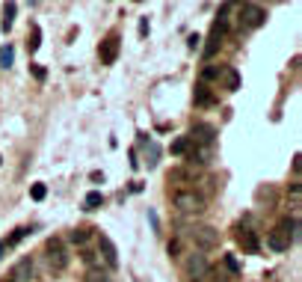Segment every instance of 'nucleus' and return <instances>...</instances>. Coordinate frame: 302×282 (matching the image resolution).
Instances as JSON below:
<instances>
[{
    "label": "nucleus",
    "instance_id": "7ed1b4c3",
    "mask_svg": "<svg viewBox=\"0 0 302 282\" xmlns=\"http://www.w3.org/2000/svg\"><path fill=\"white\" fill-rule=\"evenodd\" d=\"M45 259H48V267L53 270V273L66 270L68 252H66V247H63V241H59V238H48V244H45Z\"/></svg>",
    "mask_w": 302,
    "mask_h": 282
},
{
    "label": "nucleus",
    "instance_id": "2f4dec72",
    "mask_svg": "<svg viewBox=\"0 0 302 282\" xmlns=\"http://www.w3.org/2000/svg\"><path fill=\"white\" fill-rule=\"evenodd\" d=\"M0 160H3V158H0Z\"/></svg>",
    "mask_w": 302,
    "mask_h": 282
},
{
    "label": "nucleus",
    "instance_id": "6ab92c4d",
    "mask_svg": "<svg viewBox=\"0 0 302 282\" xmlns=\"http://www.w3.org/2000/svg\"><path fill=\"white\" fill-rule=\"evenodd\" d=\"M193 149V143L187 140V137H178V140L172 143V155H187Z\"/></svg>",
    "mask_w": 302,
    "mask_h": 282
},
{
    "label": "nucleus",
    "instance_id": "1a4fd4ad",
    "mask_svg": "<svg viewBox=\"0 0 302 282\" xmlns=\"http://www.w3.org/2000/svg\"><path fill=\"white\" fill-rule=\"evenodd\" d=\"M234 241L246 249V252H258V249H261V244H258V235H255L252 229H246V226H237V229H234Z\"/></svg>",
    "mask_w": 302,
    "mask_h": 282
},
{
    "label": "nucleus",
    "instance_id": "423d86ee",
    "mask_svg": "<svg viewBox=\"0 0 302 282\" xmlns=\"http://www.w3.org/2000/svg\"><path fill=\"white\" fill-rule=\"evenodd\" d=\"M264 18H267V12H264L258 3H246V6L240 9V27L255 30V27H261V24H264Z\"/></svg>",
    "mask_w": 302,
    "mask_h": 282
},
{
    "label": "nucleus",
    "instance_id": "bb28decb",
    "mask_svg": "<svg viewBox=\"0 0 302 282\" xmlns=\"http://www.w3.org/2000/svg\"><path fill=\"white\" fill-rule=\"evenodd\" d=\"M33 74H36V80H45L48 77V71L42 69V66H33Z\"/></svg>",
    "mask_w": 302,
    "mask_h": 282
},
{
    "label": "nucleus",
    "instance_id": "4be33fe9",
    "mask_svg": "<svg viewBox=\"0 0 302 282\" xmlns=\"http://www.w3.org/2000/svg\"><path fill=\"white\" fill-rule=\"evenodd\" d=\"M30 196H33L36 202H42V199L48 196V187H45V184H33V187H30Z\"/></svg>",
    "mask_w": 302,
    "mask_h": 282
},
{
    "label": "nucleus",
    "instance_id": "f3484780",
    "mask_svg": "<svg viewBox=\"0 0 302 282\" xmlns=\"http://www.w3.org/2000/svg\"><path fill=\"white\" fill-rule=\"evenodd\" d=\"M12 63H15V48H12V45H3V48H0V66L9 69Z\"/></svg>",
    "mask_w": 302,
    "mask_h": 282
},
{
    "label": "nucleus",
    "instance_id": "2eb2a0df",
    "mask_svg": "<svg viewBox=\"0 0 302 282\" xmlns=\"http://www.w3.org/2000/svg\"><path fill=\"white\" fill-rule=\"evenodd\" d=\"M15 3H6V6H3V21H0V24H3V33H9V30H12V24H15Z\"/></svg>",
    "mask_w": 302,
    "mask_h": 282
},
{
    "label": "nucleus",
    "instance_id": "f8f14e48",
    "mask_svg": "<svg viewBox=\"0 0 302 282\" xmlns=\"http://www.w3.org/2000/svg\"><path fill=\"white\" fill-rule=\"evenodd\" d=\"M98 247H101V252H104V262H107L110 267H116L118 252H116V247H113V241H110L107 235H98Z\"/></svg>",
    "mask_w": 302,
    "mask_h": 282
},
{
    "label": "nucleus",
    "instance_id": "393cba45",
    "mask_svg": "<svg viewBox=\"0 0 302 282\" xmlns=\"http://www.w3.org/2000/svg\"><path fill=\"white\" fill-rule=\"evenodd\" d=\"M39 39H42V30H39V27H33V42H30V51H36V48H39Z\"/></svg>",
    "mask_w": 302,
    "mask_h": 282
},
{
    "label": "nucleus",
    "instance_id": "9b49d317",
    "mask_svg": "<svg viewBox=\"0 0 302 282\" xmlns=\"http://www.w3.org/2000/svg\"><path fill=\"white\" fill-rule=\"evenodd\" d=\"M214 137H217V131H214L210 125H193V131H190V137H187V140H190V143H204V146H210V143H214Z\"/></svg>",
    "mask_w": 302,
    "mask_h": 282
},
{
    "label": "nucleus",
    "instance_id": "f03ea898",
    "mask_svg": "<svg viewBox=\"0 0 302 282\" xmlns=\"http://www.w3.org/2000/svg\"><path fill=\"white\" fill-rule=\"evenodd\" d=\"M172 205L181 214H201L204 211V196L196 190H175L172 193Z\"/></svg>",
    "mask_w": 302,
    "mask_h": 282
},
{
    "label": "nucleus",
    "instance_id": "f257e3e1",
    "mask_svg": "<svg viewBox=\"0 0 302 282\" xmlns=\"http://www.w3.org/2000/svg\"><path fill=\"white\" fill-rule=\"evenodd\" d=\"M296 229H299V223L296 220H290V217H285L276 229L267 235V244L269 249H276V252H285V249H290V244L296 241Z\"/></svg>",
    "mask_w": 302,
    "mask_h": 282
},
{
    "label": "nucleus",
    "instance_id": "c756f323",
    "mask_svg": "<svg viewBox=\"0 0 302 282\" xmlns=\"http://www.w3.org/2000/svg\"><path fill=\"white\" fill-rule=\"evenodd\" d=\"M214 282H228V276H225V273H219V270H217V273H214Z\"/></svg>",
    "mask_w": 302,
    "mask_h": 282
},
{
    "label": "nucleus",
    "instance_id": "5701e85b",
    "mask_svg": "<svg viewBox=\"0 0 302 282\" xmlns=\"http://www.w3.org/2000/svg\"><path fill=\"white\" fill-rule=\"evenodd\" d=\"M80 259H83V262H86V265H89V267H101V259H98V256H95V252H83Z\"/></svg>",
    "mask_w": 302,
    "mask_h": 282
},
{
    "label": "nucleus",
    "instance_id": "a211bd4d",
    "mask_svg": "<svg viewBox=\"0 0 302 282\" xmlns=\"http://www.w3.org/2000/svg\"><path fill=\"white\" fill-rule=\"evenodd\" d=\"M83 205L89 208V211H95V208H101V205H104V196H101V190H92V193H86Z\"/></svg>",
    "mask_w": 302,
    "mask_h": 282
},
{
    "label": "nucleus",
    "instance_id": "0eeeda50",
    "mask_svg": "<svg viewBox=\"0 0 302 282\" xmlns=\"http://www.w3.org/2000/svg\"><path fill=\"white\" fill-rule=\"evenodd\" d=\"M118 51H122V39H118L116 33H113V36H107V39L101 42V48H98L101 63H104V66H113V63L118 60Z\"/></svg>",
    "mask_w": 302,
    "mask_h": 282
},
{
    "label": "nucleus",
    "instance_id": "b1692460",
    "mask_svg": "<svg viewBox=\"0 0 302 282\" xmlns=\"http://www.w3.org/2000/svg\"><path fill=\"white\" fill-rule=\"evenodd\" d=\"M222 262H225V267H228V270H231V273H240V262H237L234 256H225V259H222Z\"/></svg>",
    "mask_w": 302,
    "mask_h": 282
},
{
    "label": "nucleus",
    "instance_id": "9d476101",
    "mask_svg": "<svg viewBox=\"0 0 302 282\" xmlns=\"http://www.w3.org/2000/svg\"><path fill=\"white\" fill-rule=\"evenodd\" d=\"M33 270H36V265H33V259L27 256V259H21V262L12 267V276H9V279L12 282H30L33 279Z\"/></svg>",
    "mask_w": 302,
    "mask_h": 282
},
{
    "label": "nucleus",
    "instance_id": "20e7f679",
    "mask_svg": "<svg viewBox=\"0 0 302 282\" xmlns=\"http://www.w3.org/2000/svg\"><path fill=\"white\" fill-rule=\"evenodd\" d=\"M228 30V6H222V18L214 21V27H210V36H207V45H204V57L210 60L214 53L219 51V45H222V36Z\"/></svg>",
    "mask_w": 302,
    "mask_h": 282
},
{
    "label": "nucleus",
    "instance_id": "dca6fc26",
    "mask_svg": "<svg viewBox=\"0 0 302 282\" xmlns=\"http://www.w3.org/2000/svg\"><path fill=\"white\" fill-rule=\"evenodd\" d=\"M27 235H30V229H27V226H21V229H15L9 238H6V241H3V247H15V244H21Z\"/></svg>",
    "mask_w": 302,
    "mask_h": 282
},
{
    "label": "nucleus",
    "instance_id": "7c9ffc66",
    "mask_svg": "<svg viewBox=\"0 0 302 282\" xmlns=\"http://www.w3.org/2000/svg\"><path fill=\"white\" fill-rule=\"evenodd\" d=\"M3 252H6V247H3V241H0V259H3Z\"/></svg>",
    "mask_w": 302,
    "mask_h": 282
},
{
    "label": "nucleus",
    "instance_id": "39448f33",
    "mask_svg": "<svg viewBox=\"0 0 302 282\" xmlns=\"http://www.w3.org/2000/svg\"><path fill=\"white\" fill-rule=\"evenodd\" d=\"M190 241L199 249H214L219 244V232L210 229V226H193L190 229Z\"/></svg>",
    "mask_w": 302,
    "mask_h": 282
},
{
    "label": "nucleus",
    "instance_id": "6e6552de",
    "mask_svg": "<svg viewBox=\"0 0 302 282\" xmlns=\"http://www.w3.org/2000/svg\"><path fill=\"white\" fill-rule=\"evenodd\" d=\"M184 270H187V276H193V279H201V276H207L210 273V267H207V259L204 256H187V262H184Z\"/></svg>",
    "mask_w": 302,
    "mask_h": 282
},
{
    "label": "nucleus",
    "instance_id": "4468645a",
    "mask_svg": "<svg viewBox=\"0 0 302 282\" xmlns=\"http://www.w3.org/2000/svg\"><path fill=\"white\" fill-rule=\"evenodd\" d=\"M83 282H113V279H110V273L104 267H89L83 273Z\"/></svg>",
    "mask_w": 302,
    "mask_h": 282
},
{
    "label": "nucleus",
    "instance_id": "ddd939ff",
    "mask_svg": "<svg viewBox=\"0 0 302 282\" xmlns=\"http://www.w3.org/2000/svg\"><path fill=\"white\" fill-rule=\"evenodd\" d=\"M193 101H196L199 107H210V104H217V95L207 89V83H199L196 92H193Z\"/></svg>",
    "mask_w": 302,
    "mask_h": 282
},
{
    "label": "nucleus",
    "instance_id": "aec40b11",
    "mask_svg": "<svg viewBox=\"0 0 302 282\" xmlns=\"http://www.w3.org/2000/svg\"><path fill=\"white\" fill-rule=\"evenodd\" d=\"M68 241H71V244H86V241H89V229H83V226H80V229H71Z\"/></svg>",
    "mask_w": 302,
    "mask_h": 282
},
{
    "label": "nucleus",
    "instance_id": "cd10ccee",
    "mask_svg": "<svg viewBox=\"0 0 302 282\" xmlns=\"http://www.w3.org/2000/svg\"><path fill=\"white\" fill-rule=\"evenodd\" d=\"M139 36H148V18H142V24H139Z\"/></svg>",
    "mask_w": 302,
    "mask_h": 282
},
{
    "label": "nucleus",
    "instance_id": "c85d7f7f",
    "mask_svg": "<svg viewBox=\"0 0 302 282\" xmlns=\"http://www.w3.org/2000/svg\"><path fill=\"white\" fill-rule=\"evenodd\" d=\"M199 42H201V36H190V48H193V51L199 48Z\"/></svg>",
    "mask_w": 302,
    "mask_h": 282
},
{
    "label": "nucleus",
    "instance_id": "a878e982",
    "mask_svg": "<svg viewBox=\"0 0 302 282\" xmlns=\"http://www.w3.org/2000/svg\"><path fill=\"white\" fill-rule=\"evenodd\" d=\"M181 252V241H169V256H178Z\"/></svg>",
    "mask_w": 302,
    "mask_h": 282
},
{
    "label": "nucleus",
    "instance_id": "412c9836",
    "mask_svg": "<svg viewBox=\"0 0 302 282\" xmlns=\"http://www.w3.org/2000/svg\"><path fill=\"white\" fill-rule=\"evenodd\" d=\"M240 87V74L234 69H225V89H237Z\"/></svg>",
    "mask_w": 302,
    "mask_h": 282
}]
</instances>
